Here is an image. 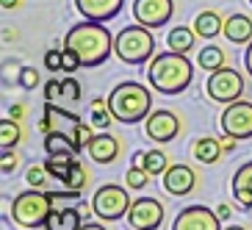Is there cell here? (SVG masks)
Wrapping results in <instances>:
<instances>
[{
    "mask_svg": "<svg viewBox=\"0 0 252 230\" xmlns=\"http://www.w3.org/2000/svg\"><path fill=\"white\" fill-rule=\"evenodd\" d=\"M64 50H72L81 59V67H100L114 50V33L105 28V23L83 20L64 36Z\"/></svg>",
    "mask_w": 252,
    "mask_h": 230,
    "instance_id": "cell-1",
    "label": "cell"
},
{
    "mask_svg": "<svg viewBox=\"0 0 252 230\" xmlns=\"http://www.w3.org/2000/svg\"><path fill=\"white\" fill-rule=\"evenodd\" d=\"M147 81L150 86L161 95H180L191 86L194 81V64L189 61L186 53L163 50L147 67Z\"/></svg>",
    "mask_w": 252,
    "mask_h": 230,
    "instance_id": "cell-2",
    "label": "cell"
},
{
    "mask_svg": "<svg viewBox=\"0 0 252 230\" xmlns=\"http://www.w3.org/2000/svg\"><path fill=\"white\" fill-rule=\"evenodd\" d=\"M108 108L122 125H136L153 114V92L139 81H122L108 95Z\"/></svg>",
    "mask_w": 252,
    "mask_h": 230,
    "instance_id": "cell-3",
    "label": "cell"
},
{
    "mask_svg": "<svg viewBox=\"0 0 252 230\" xmlns=\"http://www.w3.org/2000/svg\"><path fill=\"white\" fill-rule=\"evenodd\" d=\"M153 28L147 25H125L114 36V53H117L119 61L125 64H144V61H153V53H156V36L150 33Z\"/></svg>",
    "mask_w": 252,
    "mask_h": 230,
    "instance_id": "cell-4",
    "label": "cell"
},
{
    "mask_svg": "<svg viewBox=\"0 0 252 230\" xmlns=\"http://www.w3.org/2000/svg\"><path fill=\"white\" fill-rule=\"evenodd\" d=\"M50 211H53V200L42 189L20 192L11 200V219L23 228H45Z\"/></svg>",
    "mask_w": 252,
    "mask_h": 230,
    "instance_id": "cell-5",
    "label": "cell"
},
{
    "mask_svg": "<svg viewBox=\"0 0 252 230\" xmlns=\"http://www.w3.org/2000/svg\"><path fill=\"white\" fill-rule=\"evenodd\" d=\"M130 205H133V200H130L127 186L119 183H103L92 197V214L100 222H117V219L127 216Z\"/></svg>",
    "mask_w": 252,
    "mask_h": 230,
    "instance_id": "cell-6",
    "label": "cell"
},
{
    "mask_svg": "<svg viewBox=\"0 0 252 230\" xmlns=\"http://www.w3.org/2000/svg\"><path fill=\"white\" fill-rule=\"evenodd\" d=\"M205 95L214 103H236L244 95V78L233 67H222V69H216V72H208Z\"/></svg>",
    "mask_w": 252,
    "mask_h": 230,
    "instance_id": "cell-7",
    "label": "cell"
},
{
    "mask_svg": "<svg viewBox=\"0 0 252 230\" xmlns=\"http://www.w3.org/2000/svg\"><path fill=\"white\" fill-rule=\"evenodd\" d=\"M180 128H183L180 117L175 111H169V108H158V111H153L144 119V136L150 141H156V144L175 141L180 136Z\"/></svg>",
    "mask_w": 252,
    "mask_h": 230,
    "instance_id": "cell-8",
    "label": "cell"
},
{
    "mask_svg": "<svg viewBox=\"0 0 252 230\" xmlns=\"http://www.w3.org/2000/svg\"><path fill=\"white\" fill-rule=\"evenodd\" d=\"M219 122H222V131L227 136H233V139H238V141L252 139V103L250 100L227 103Z\"/></svg>",
    "mask_w": 252,
    "mask_h": 230,
    "instance_id": "cell-9",
    "label": "cell"
},
{
    "mask_svg": "<svg viewBox=\"0 0 252 230\" xmlns=\"http://www.w3.org/2000/svg\"><path fill=\"white\" fill-rule=\"evenodd\" d=\"M133 17L139 25L163 28L175 17V0H133Z\"/></svg>",
    "mask_w": 252,
    "mask_h": 230,
    "instance_id": "cell-10",
    "label": "cell"
},
{
    "mask_svg": "<svg viewBox=\"0 0 252 230\" xmlns=\"http://www.w3.org/2000/svg\"><path fill=\"white\" fill-rule=\"evenodd\" d=\"M127 222L133 230H158L163 225V205L156 197H139L127 211Z\"/></svg>",
    "mask_w": 252,
    "mask_h": 230,
    "instance_id": "cell-11",
    "label": "cell"
},
{
    "mask_svg": "<svg viewBox=\"0 0 252 230\" xmlns=\"http://www.w3.org/2000/svg\"><path fill=\"white\" fill-rule=\"evenodd\" d=\"M172 230H222V219L205 205H189L175 216Z\"/></svg>",
    "mask_w": 252,
    "mask_h": 230,
    "instance_id": "cell-12",
    "label": "cell"
},
{
    "mask_svg": "<svg viewBox=\"0 0 252 230\" xmlns=\"http://www.w3.org/2000/svg\"><path fill=\"white\" fill-rule=\"evenodd\" d=\"M163 189L172 197H186L197 189V172L189 164H172L169 169L163 172Z\"/></svg>",
    "mask_w": 252,
    "mask_h": 230,
    "instance_id": "cell-13",
    "label": "cell"
},
{
    "mask_svg": "<svg viewBox=\"0 0 252 230\" xmlns=\"http://www.w3.org/2000/svg\"><path fill=\"white\" fill-rule=\"evenodd\" d=\"M125 0H75V8L83 20L92 23H108L122 11Z\"/></svg>",
    "mask_w": 252,
    "mask_h": 230,
    "instance_id": "cell-14",
    "label": "cell"
},
{
    "mask_svg": "<svg viewBox=\"0 0 252 230\" xmlns=\"http://www.w3.org/2000/svg\"><path fill=\"white\" fill-rule=\"evenodd\" d=\"M86 153H89V158H92L94 164H100V166H108V164H114V161L119 158V153H122V144H119L117 136L100 131V133H94V139L89 141Z\"/></svg>",
    "mask_w": 252,
    "mask_h": 230,
    "instance_id": "cell-15",
    "label": "cell"
},
{
    "mask_svg": "<svg viewBox=\"0 0 252 230\" xmlns=\"http://www.w3.org/2000/svg\"><path fill=\"white\" fill-rule=\"evenodd\" d=\"M81 125V117L78 114H69L64 111V108H59L56 103H45V114H42V119H39V131L42 133H53V131H64V128H78Z\"/></svg>",
    "mask_w": 252,
    "mask_h": 230,
    "instance_id": "cell-16",
    "label": "cell"
},
{
    "mask_svg": "<svg viewBox=\"0 0 252 230\" xmlns=\"http://www.w3.org/2000/svg\"><path fill=\"white\" fill-rule=\"evenodd\" d=\"M224 39L233 45H250L252 42V17L247 14H230L224 20Z\"/></svg>",
    "mask_w": 252,
    "mask_h": 230,
    "instance_id": "cell-17",
    "label": "cell"
},
{
    "mask_svg": "<svg viewBox=\"0 0 252 230\" xmlns=\"http://www.w3.org/2000/svg\"><path fill=\"white\" fill-rule=\"evenodd\" d=\"M233 197L241 208L252 211V161L241 164L233 175Z\"/></svg>",
    "mask_w": 252,
    "mask_h": 230,
    "instance_id": "cell-18",
    "label": "cell"
},
{
    "mask_svg": "<svg viewBox=\"0 0 252 230\" xmlns=\"http://www.w3.org/2000/svg\"><path fill=\"white\" fill-rule=\"evenodd\" d=\"M194 31H197V36L200 39H211L219 36L224 31V20L219 14H216L214 8H205V11H200V14L194 17Z\"/></svg>",
    "mask_w": 252,
    "mask_h": 230,
    "instance_id": "cell-19",
    "label": "cell"
},
{
    "mask_svg": "<svg viewBox=\"0 0 252 230\" xmlns=\"http://www.w3.org/2000/svg\"><path fill=\"white\" fill-rule=\"evenodd\" d=\"M191 153H194V158H197L200 164H208V166H211V164H216L219 158H222L224 147H222V141L214 139V136H202V139L194 141Z\"/></svg>",
    "mask_w": 252,
    "mask_h": 230,
    "instance_id": "cell-20",
    "label": "cell"
},
{
    "mask_svg": "<svg viewBox=\"0 0 252 230\" xmlns=\"http://www.w3.org/2000/svg\"><path fill=\"white\" fill-rule=\"evenodd\" d=\"M194 42H197V31L189 25H175L166 36V47L175 53H186V56L194 50Z\"/></svg>",
    "mask_w": 252,
    "mask_h": 230,
    "instance_id": "cell-21",
    "label": "cell"
},
{
    "mask_svg": "<svg viewBox=\"0 0 252 230\" xmlns=\"http://www.w3.org/2000/svg\"><path fill=\"white\" fill-rule=\"evenodd\" d=\"M197 64H200L205 72H216V69H222V67H227V53L222 50L219 45H205L200 50V56H197Z\"/></svg>",
    "mask_w": 252,
    "mask_h": 230,
    "instance_id": "cell-22",
    "label": "cell"
},
{
    "mask_svg": "<svg viewBox=\"0 0 252 230\" xmlns=\"http://www.w3.org/2000/svg\"><path fill=\"white\" fill-rule=\"evenodd\" d=\"M75 161H78V156H75V153H56V156H47L45 169H47V175H50V178H59L61 183H64Z\"/></svg>",
    "mask_w": 252,
    "mask_h": 230,
    "instance_id": "cell-23",
    "label": "cell"
},
{
    "mask_svg": "<svg viewBox=\"0 0 252 230\" xmlns=\"http://www.w3.org/2000/svg\"><path fill=\"white\" fill-rule=\"evenodd\" d=\"M23 139V125H20V119L14 117H3L0 119V147L3 150H14Z\"/></svg>",
    "mask_w": 252,
    "mask_h": 230,
    "instance_id": "cell-24",
    "label": "cell"
},
{
    "mask_svg": "<svg viewBox=\"0 0 252 230\" xmlns=\"http://www.w3.org/2000/svg\"><path fill=\"white\" fill-rule=\"evenodd\" d=\"M45 150H47V156H56V153H81L78 150V144H75L72 136H67L64 131H53V133L45 136Z\"/></svg>",
    "mask_w": 252,
    "mask_h": 230,
    "instance_id": "cell-25",
    "label": "cell"
},
{
    "mask_svg": "<svg viewBox=\"0 0 252 230\" xmlns=\"http://www.w3.org/2000/svg\"><path fill=\"white\" fill-rule=\"evenodd\" d=\"M139 166H144L150 175H163L172 164H169V156H166L161 147H153V150H147V153H141V164H139Z\"/></svg>",
    "mask_w": 252,
    "mask_h": 230,
    "instance_id": "cell-26",
    "label": "cell"
},
{
    "mask_svg": "<svg viewBox=\"0 0 252 230\" xmlns=\"http://www.w3.org/2000/svg\"><path fill=\"white\" fill-rule=\"evenodd\" d=\"M89 119H92V125L97 128V131H105V128L111 125V108H108V100H103V97H94L89 105Z\"/></svg>",
    "mask_w": 252,
    "mask_h": 230,
    "instance_id": "cell-27",
    "label": "cell"
},
{
    "mask_svg": "<svg viewBox=\"0 0 252 230\" xmlns=\"http://www.w3.org/2000/svg\"><path fill=\"white\" fill-rule=\"evenodd\" d=\"M150 178H153V175H150L144 166L133 164V166L125 172V186L130 189V192H144V189H147V183H150Z\"/></svg>",
    "mask_w": 252,
    "mask_h": 230,
    "instance_id": "cell-28",
    "label": "cell"
},
{
    "mask_svg": "<svg viewBox=\"0 0 252 230\" xmlns=\"http://www.w3.org/2000/svg\"><path fill=\"white\" fill-rule=\"evenodd\" d=\"M86 180H89V175H86V169H83V164L75 161L72 169H69V175H67V180H64V186H67V189H72V192H83Z\"/></svg>",
    "mask_w": 252,
    "mask_h": 230,
    "instance_id": "cell-29",
    "label": "cell"
},
{
    "mask_svg": "<svg viewBox=\"0 0 252 230\" xmlns=\"http://www.w3.org/2000/svg\"><path fill=\"white\" fill-rule=\"evenodd\" d=\"M25 183H28L31 189H45V183H47V169H45V166L31 164L28 169H25Z\"/></svg>",
    "mask_w": 252,
    "mask_h": 230,
    "instance_id": "cell-30",
    "label": "cell"
},
{
    "mask_svg": "<svg viewBox=\"0 0 252 230\" xmlns=\"http://www.w3.org/2000/svg\"><path fill=\"white\" fill-rule=\"evenodd\" d=\"M61 100H67V103L81 100V83L75 81L72 75H67V78L61 81Z\"/></svg>",
    "mask_w": 252,
    "mask_h": 230,
    "instance_id": "cell-31",
    "label": "cell"
},
{
    "mask_svg": "<svg viewBox=\"0 0 252 230\" xmlns=\"http://www.w3.org/2000/svg\"><path fill=\"white\" fill-rule=\"evenodd\" d=\"M17 81H20V86H23V89H28V92H33L39 86V72L33 67H23L20 69V75H17Z\"/></svg>",
    "mask_w": 252,
    "mask_h": 230,
    "instance_id": "cell-32",
    "label": "cell"
},
{
    "mask_svg": "<svg viewBox=\"0 0 252 230\" xmlns=\"http://www.w3.org/2000/svg\"><path fill=\"white\" fill-rule=\"evenodd\" d=\"M92 128H94V125H83V122H81V125L72 131V139H75V144H78V150H86V147H89V141L94 139Z\"/></svg>",
    "mask_w": 252,
    "mask_h": 230,
    "instance_id": "cell-33",
    "label": "cell"
},
{
    "mask_svg": "<svg viewBox=\"0 0 252 230\" xmlns=\"http://www.w3.org/2000/svg\"><path fill=\"white\" fill-rule=\"evenodd\" d=\"M17 164H20V156H17L14 150H3V156H0V172L3 175H14Z\"/></svg>",
    "mask_w": 252,
    "mask_h": 230,
    "instance_id": "cell-34",
    "label": "cell"
},
{
    "mask_svg": "<svg viewBox=\"0 0 252 230\" xmlns=\"http://www.w3.org/2000/svg\"><path fill=\"white\" fill-rule=\"evenodd\" d=\"M61 225H64V228H69V230H78L81 228V214H78V211H75V208H64V211H61Z\"/></svg>",
    "mask_w": 252,
    "mask_h": 230,
    "instance_id": "cell-35",
    "label": "cell"
},
{
    "mask_svg": "<svg viewBox=\"0 0 252 230\" xmlns=\"http://www.w3.org/2000/svg\"><path fill=\"white\" fill-rule=\"evenodd\" d=\"M61 56H64V50H47L45 53V67L50 69L53 75L61 69Z\"/></svg>",
    "mask_w": 252,
    "mask_h": 230,
    "instance_id": "cell-36",
    "label": "cell"
},
{
    "mask_svg": "<svg viewBox=\"0 0 252 230\" xmlns=\"http://www.w3.org/2000/svg\"><path fill=\"white\" fill-rule=\"evenodd\" d=\"M59 97H61V81L50 78V81L45 83V103H56Z\"/></svg>",
    "mask_w": 252,
    "mask_h": 230,
    "instance_id": "cell-37",
    "label": "cell"
},
{
    "mask_svg": "<svg viewBox=\"0 0 252 230\" xmlns=\"http://www.w3.org/2000/svg\"><path fill=\"white\" fill-rule=\"evenodd\" d=\"M78 67H81V59H78L72 50H64V56H61V69H64V72H75Z\"/></svg>",
    "mask_w": 252,
    "mask_h": 230,
    "instance_id": "cell-38",
    "label": "cell"
},
{
    "mask_svg": "<svg viewBox=\"0 0 252 230\" xmlns=\"http://www.w3.org/2000/svg\"><path fill=\"white\" fill-rule=\"evenodd\" d=\"M45 228H47V230H56V228H61V211H50V216H47Z\"/></svg>",
    "mask_w": 252,
    "mask_h": 230,
    "instance_id": "cell-39",
    "label": "cell"
},
{
    "mask_svg": "<svg viewBox=\"0 0 252 230\" xmlns=\"http://www.w3.org/2000/svg\"><path fill=\"white\" fill-rule=\"evenodd\" d=\"M219 141H222L224 153H233V150H236V141H238V139H233V136H227V133H224V139H219Z\"/></svg>",
    "mask_w": 252,
    "mask_h": 230,
    "instance_id": "cell-40",
    "label": "cell"
},
{
    "mask_svg": "<svg viewBox=\"0 0 252 230\" xmlns=\"http://www.w3.org/2000/svg\"><path fill=\"white\" fill-rule=\"evenodd\" d=\"M244 67H247V72H250V78H252V42L247 45V53H244Z\"/></svg>",
    "mask_w": 252,
    "mask_h": 230,
    "instance_id": "cell-41",
    "label": "cell"
},
{
    "mask_svg": "<svg viewBox=\"0 0 252 230\" xmlns=\"http://www.w3.org/2000/svg\"><path fill=\"white\" fill-rule=\"evenodd\" d=\"M78 230H108V228H105L103 222H83Z\"/></svg>",
    "mask_w": 252,
    "mask_h": 230,
    "instance_id": "cell-42",
    "label": "cell"
},
{
    "mask_svg": "<svg viewBox=\"0 0 252 230\" xmlns=\"http://www.w3.org/2000/svg\"><path fill=\"white\" fill-rule=\"evenodd\" d=\"M8 117L23 119V117H25V108H23V105H11V114H8Z\"/></svg>",
    "mask_w": 252,
    "mask_h": 230,
    "instance_id": "cell-43",
    "label": "cell"
},
{
    "mask_svg": "<svg viewBox=\"0 0 252 230\" xmlns=\"http://www.w3.org/2000/svg\"><path fill=\"white\" fill-rule=\"evenodd\" d=\"M0 6H3V11H11V8L20 6V0H0Z\"/></svg>",
    "mask_w": 252,
    "mask_h": 230,
    "instance_id": "cell-44",
    "label": "cell"
},
{
    "mask_svg": "<svg viewBox=\"0 0 252 230\" xmlns=\"http://www.w3.org/2000/svg\"><path fill=\"white\" fill-rule=\"evenodd\" d=\"M216 214H219V219H230V205H224V202H222V205L216 208Z\"/></svg>",
    "mask_w": 252,
    "mask_h": 230,
    "instance_id": "cell-45",
    "label": "cell"
},
{
    "mask_svg": "<svg viewBox=\"0 0 252 230\" xmlns=\"http://www.w3.org/2000/svg\"><path fill=\"white\" fill-rule=\"evenodd\" d=\"M222 230H250V228H244V225H227V228H222Z\"/></svg>",
    "mask_w": 252,
    "mask_h": 230,
    "instance_id": "cell-46",
    "label": "cell"
},
{
    "mask_svg": "<svg viewBox=\"0 0 252 230\" xmlns=\"http://www.w3.org/2000/svg\"><path fill=\"white\" fill-rule=\"evenodd\" d=\"M250 6H252V0H250Z\"/></svg>",
    "mask_w": 252,
    "mask_h": 230,
    "instance_id": "cell-47",
    "label": "cell"
}]
</instances>
